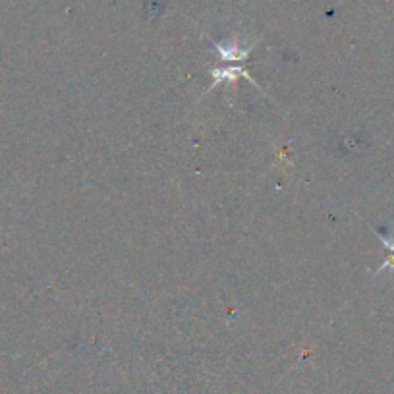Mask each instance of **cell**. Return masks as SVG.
<instances>
[{
  "label": "cell",
  "instance_id": "obj_1",
  "mask_svg": "<svg viewBox=\"0 0 394 394\" xmlns=\"http://www.w3.org/2000/svg\"><path fill=\"white\" fill-rule=\"evenodd\" d=\"M240 78H246V80L251 81L255 87H259L258 83H255V80L251 78L244 66H215V68H211V85L207 91L218 87V85H220V83H225V81H228V83H234V81L240 80Z\"/></svg>",
  "mask_w": 394,
  "mask_h": 394
},
{
  "label": "cell",
  "instance_id": "obj_2",
  "mask_svg": "<svg viewBox=\"0 0 394 394\" xmlns=\"http://www.w3.org/2000/svg\"><path fill=\"white\" fill-rule=\"evenodd\" d=\"M253 47L255 45L244 47L240 43H215V50L225 62H241V60H246L251 55Z\"/></svg>",
  "mask_w": 394,
  "mask_h": 394
}]
</instances>
